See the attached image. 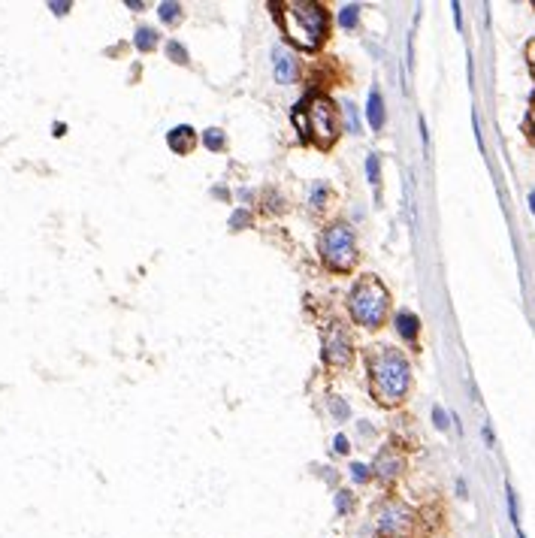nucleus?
Returning a JSON list of instances; mask_svg holds the SVG:
<instances>
[{
	"label": "nucleus",
	"instance_id": "f257e3e1",
	"mask_svg": "<svg viewBox=\"0 0 535 538\" xmlns=\"http://www.w3.org/2000/svg\"><path fill=\"white\" fill-rule=\"evenodd\" d=\"M278 9V18H281V27L290 43H297L299 49H315L324 43L327 37V9L315 4V0H288V4H278L272 6Z\"/></svg>",
	"mask_w": 535,
	"mask_h": 538
},
{
	"label": "nucleus",
	"instance_id": "f03ea898",
	"mask_svg": "<svg viewBox=\"0 0 535 538\" xmlns=\"http://www.w3.org/2000/svg\"><path fill=\"white\" fill-rule=\"evenodd\" d=\"M369 381H372V393H375L378 402L393 405L406 397L411 372H408V360L402 357L399 351L387 348V345H378L375 351H369Z\"/></svg>",
	"mask_w": 535,
	"mask_h": 538
},
{
	"label": "nucleus",
	"instance_id": "7ed1b4c3",
	"mask_svg": "<svg viewBox=\"0 0 535 538\" xmlns=\"http://www.w3.org/2000/svg\"><path fill=\"white\" fill-rule=\"evenodd\" d=\"M294 121H297L299 134L311 142H318V146H330L336 139V109H333L327 97L311 94L302 103H297Z\"/></svg>",
	"mask_w": 535,
	"mask_h": 538
},
{
	"label": "nucleus",
	"instance_id": "20e7f679",
	"mask_svg": "<svg viewBox=\"0 0 535 538\" xmlns=\"http://www.w3.org/2000/svg\"><path fill=\"white\" fill-rule=\"evenodd\" d=\"M351 314L363 327H378L387 314V290L378 278H360L351 288Z\"/></svg>",
	"mask_w": 535,
	"mask_h": 538
},
{
	"label": "nucleus",
	"instance_id": "39448f33",
	"mask_svg": "<svg viewBox=\"0 0 535 538\" xmlns=\"http://www.w3.org/2000/svg\"><path fill=\"white\" fill-rule=\"evenodd\" d=\"M321 257H324L327 267L345 272L357 257L354 248V233L348 224H333L324 236H321Z\"/></svg>",
	"mask_w": 535,
	"mask_h": 538
},
{
	"label": "nucleus",
	"instance_id": "423d86ee",
	"mask_svg": "<svg viewBox=\"0 0 535 538\" xmlns=\"http://www.w3.org/2000/svg\"><path fill=\"white\" fill-rule=\"evenodd\" d=\"M411 530V511L399 502H387L378 514V538H402Z\"/></svg>",
	"mask_w": 535,
	"mask_h": 538
},
{
	"label": "nucleus",
	"instance_id": "0eeeda50",
	"mask_svg": "<svg viewBox=\"0 0 535 538\" xmlns=\"http://www.w3.org/2000/svg\"><path fill=\"white\" fill-rule=\"evenodd\" d=\"M324 360L330 363V366H345V363L351 360V339H348V333L342 324H330L327 333H324Z\"/></svg>",
	"mask_w": 535,
	"mask_h": 538
},
{
	"label": "nucleus",
	"instance_id": "6e6552de",
	"mask_svg": "<svg viewBox=\"0 0 535 538\" xmlns=\"http://www.w3.org/2000/svg\"><path fill=\"white\" fill-rule=\"evenodd\" d=\"M272 70H276V79L281 85H290L297 79V58L294 52H288V49H272Z\"/></svg>",
	"mask_w": 535,
	"mask_h": 538
},
{
	"label": "nucleus",
	"instance_id": "1a4fd4ad",
	"mask_svg": "<svg viewBox=\"0 0 535 538\" xmlns=\"http://www.w3.org/2000/svg\"><path fill=\"white\" fill-rule=\"evenodd\" d=\"M194 142H197V136H194V130H191L188 124L173 127L169 130V136H167V146L173 151H179V155H188V151L194 148Z\"/></svg>",
	"mask_w": 535,
	"mask_h": 538
},
{
	"label": "nucleus",
	"instance_id": "9d476101",
	"mask_svg": "<svg viewBox=\"0 0 535 538\" xmlns=\"http://www.w3.org/2000/svg\"><path fill=\"white\" fill-rule=\"evenodd\" d=\"M399 456L393 454V451H381L378 454V460H375V466H372V469H375V475L381 481H393L399 475Z\"/></svg>",
	"mask_w": 535,
	"mask_h": 538
},
{
	"label": "nucleus",
	"instance_id": "9b49d317",
	"mask_svg": "<svg viewBox=\"0 0 535 538\" xmlns=\"http://www.w3.org/2000/svg\"><path fill=\"white\" fill-rule=\"evenodd\" d=\"M366 115H369L372 130H381V127H385V100H381V91H378V88H372V91H369Z\"/></svg>",
	"mask_w": 535,
	"mask_h": 538
},
{
	"label": "nucleus",
	"instance_id": "f8f14e48",
	"mask_svg": "<svg viewBox=\"0 0 535 538\" xmlns=\"http://www.w3.org/2000/svg\"><path fill=\"white\" fill-rule=\"evenodd\" d=\"M418 327H420L418 314H411V312H399V314H397V333H399L402 339L415 342V336H418Z\"/></svg>",
	"mask_w": 535,
	"mask_h": 538
},
{
	"label": "nucleus",
	"instance_id": "ddd939ff",
	"mask_svg": "<svg viewBox=\"0 0 535 538\" xmlns=\"http://www.w3.org/2000/svg\"><path fill=\"white\" fill-rule=\"evenodd\" d=\"M134 46L139 49V52H151V49L157 46V34L151 27H139L134 34Z\"/></svg>",
	"mask_w": 535,
	"mask_h": 538
},
{
	"label": "nucleus",
	"instance_id": "4468645a",
	"mask_svg": "<svg viewBox=\"0 0 535 538\" xmlns=\"http://www.w3.org/2000/svg\"><path fill=\"white\" fill-rule=\"evenodd\" d=\"M203 146H206L209 151H221V148H224V134H221L218 127L203 130Z\"/></svg>",
	"mask_w": 535,
	"mask_h": 538
},
{
	"label": "nucleus",
	"instance_id": "2eb2a0df",
	"mask_svg": "<svg viewBox=\"0 0 535 538\" xmlns=\"http://www.w3.org/2000/svg\"><path fill=\"white\" fill-rule=\"evenodd\" d=\"M357 18H360V6L357 4L342 6V13H339V25L342 27H357Z\"/></svg>",
	"mask_w": 535,
	"mask_h": 538
},
{
	"label": "nucleus",
	"instance_id": "dca6fc26",
	"mask_svg": "<svg viewBox=\"0 0 535 538\" xmlns=\"http://www.w3.org/2000/svg\"><path fill=\"white\" fill-rule=\"evenodd\" d=\"M157 15H160V18H164V22H167V25H173V22H176V18L181 15V6H179V4H173V0H164V4H160V6H157Z\"/></svg>",
	"mask_w": 535,
	"mask_h": 538
},
{
	"label": "nucleus",
	"instance_id": "f3484780",
	"mask_svg": "<svg viewBox=\"0 0 535 538\" xmlns=\"http://www.w3.org/2000/svg\"><path fill=\"white\" fill-rule=\"evenodd\" d=\"M366 176H369L372 185L378 188V181H381V160H378V155H369V158H366Z\"/></svg>",
	"mask_w": 535,
	"mask_h": 538
},
{
	"label": "nucleus",
	"instance_id": "a211bd4d",
	"mask_svg": "<svg viewBox=\"0 0 535 538\" xmlns=\"http://www.w3.org/2000/svg\"><path fill=\"white\" fill-rule=\"evenodd\" d=\"M167 52H169V60H176V64H188V52H185V46L169 43V46H167Z\"/></svg>",
	"mask_w": 535,
	"mask_h": 538
},
{
	"label": "nucleus",
	"instance_id": "6ab92c4d",
	"mask_svg": "<svg viewBox=\"0 0 535 538\" xmlns=\"http://www.w3.org/2000/svg\"><path fill=\"white\" fill-rule=\"evenodd\" d=\"M345 118H348V130H351V134H357V130H360V121H357L354 103H345Z\"/></svg>",
	"mask_w": 535,
	"mask_h": 538
},
{
	"label": "nucleus",
	"instance_id": "aec40b11",
	"mask_svg": "<svg viewBox=\"0 0 535 538\" xmlns=\"http://www.w3.org/2000/svg\"><path fill=\"white\" fill-rule=\"evenodd\" d=\"M330 409H333V414H336L339 421H345V418H348V405L342 402L339 397H333V399H330Z\"/></svg>",
	"mask_w": 535,
	"mask_h": 538
},
{
	"label": "nucleus",
	"instance_id": "412c9836",
	"mask_svg": "<svg viewBox=\"0 0 535 538\" xmlns=\"http://www.w3.org/2000/svg\"><path fill=\"white\" fill-rule=\"evenodd\" d=\"M336 511H339V514L351 511V496H348V490H339V493H336Z\"/></svg>",
	"mask_w": 535,
	"mask_h": 538
},
{
	"label": "nucleus",
	"instance_id": "4be33fe9",
	"mask_svg": "<svg viewBox=\"0 0 535 538\" xmlns=\"http://www.w3.org/2000/svg\"><path fill=\"white\" fill-rule=\"evenodd\" d=\"M351 475H354V481L363 484V481H369V469L363 463H351Z\"/></svg>",
	"mask_w": 535,
	"mask_h": 538
},
{
	"label": "nucleus",
	"instance_id": "5701e85b",
	"mask_svg": "<svg viewBox=\"0 0 535 538\" xmlns=\"http://www.w3.org/2000/svg\"><path fill=\"white\" fill-rule=\"evenodd\" d=\"M432 421H436L439 430H448V414H445V409H441V405H436V409H432Z\"/></svg>",
	"mask_w": 535,
	"mask_h": 538
},
{
	"label": "nucleus",
	"instance_id": "b1692460",
	"mask_svg": "<svg viewBox=\"0 0 535 538\" xmlns=\"http://www.w3.org/2000/svg\"><path fill=\"white\" fill-rule=\"evenodd\" d=\"M321 200H327V191L318 185V188H315V194H311V209H321V206H324Z\"/></svg>",
	"mask_w": 535,
	"mask_h": 538
},
{
	"label": "nucleus",
	"instance_id": "393cba45",
	"mask_svg": "<svg viewBox=\"0 0 535 538\" xmlns=\"http://www.w3.org/2000/svg\"><path fill=\"white\" fill-rule=\"evenodd\" d=\"M70 6H73V4H67V0H64V4H58V0H52V4H49V9H52L55 15H67Z\"/></svg>",
	"mask_w": 535,
	"mask_h": 538
},
{
	"label": "nucleus",
	"instance_id": "a878e982",
	"mask_svg": "<svg viewBox=\"0 0 535 538\" xmlns=\"http://www.w3.org/2000/svg\"><path fill=\"white\" fill-rule=\"evenodd\" d=\"M248 221H251V218H248V215H245V212H236V215H233V218H230V224H233V227H236V230H239V227H242V224H248Z\"/></svg>",
	"mask_w": 535,
	"mask_h": 538
},
{
	"label": "nucleus",
	"instance_id": "bb28decb",
	"mask_svg": "<svg viewBox=\"0 0 535 538\" xmlns=\"http://www.w3.org/2000/svg\"><path fill=\"white\" fill-rule=\"evenodd\" d=\"M348 451V439L345 435H336V454H345Z\"/></svg>",
	"mask_w": 535,
	"mask_h": 538
},
{
	"label": "nucleus",
	"instance_id": "cd10ccee",
	"mask_svg": "<svg viewBox=\"0 0 535 538\" xmlns=\"http://www.w3.org/2000/svg\"><path fill=\"white\" fill-rule=\"evenodd\" d=\"M527 58H529V67H532V73H535V39L529 43V49H527Z\"/></svg>",
	"mask_w": 535,
	"mask_h": 538
},
{
	"label": "nucleus",
	"instance_id": "c85d7f7f",
	"mask_svg": "<svg viewBox=\"0 0 535 538\" xmlns=\"http://www.w3.org/2000/svg\"><path fill=\"white\" fill-rule=\"evenodd\" d=\"M453 22H457V27H460V22H463V13H460V4H453Z\"/></svg>",
	"mask_w": 535,
	"mask_h": 538
},
{
	"label": "nucleus",
	"instance_id": "c756f323",
	"mask_svg": "<svg viewBox=\"0 0 535 538\" xmlns=\"http://www.w3.org/2000/svg\"><path fill=\"white\" fill-rule=\"evenodd\" d=\"M529 209H532V215H535V191L529 194Z\"/></svg>",
	"mask_w": 535,
	"mask_h": 538
},
{
	"label": "nucleus",
	"instance_id": "7c9ffc66",
	"mask_svg": "<svg viewBox=\"0 0 535 538\" xmlns=\"http://www.w3.org/2000/svg\"><path fill=\"white\" fill-rule=\"evenodd\" d=\"M532 127H535V106H532Z\"/></svg>",
	"mask_w": 535,
	"mask_h": 538
},
{
	"label": "nucleus",
	"instance_id": "2f4dec72",
	"mask_svg": "<svg viewBox=\"0 0 535 538\" xmlns=\"http://www.w3.org/2000/svg\"><path fill=\"white\" fill-rule=\"evenodd\" d=\"M517 538H527V535H523V532H517Z\"/></svg>",
	"mask_w": 535,
	"mask_h": 538
}]
</instances>
